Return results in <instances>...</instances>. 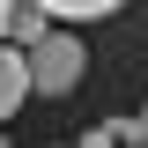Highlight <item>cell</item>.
<instances>
[{
	"label": "cell",
	"mask_w": 148,
	"mask_h": 148,
	"mask_svg": "<svg viewBox=\"0 0 148 148\" xmlns=\"http://www.w3.org/2000/svg\"><path fill=\"white\" fill-rule=\"evenodd\" d=\"M22 67H30V89L37 96H67L74 82H82V67H89V45L67 37V30H45V37L22 45Z\"/></svg>",
	"instance_id": "1"
},
{
	"label": "cell",
	"mask_w": 148,
	"mask_h": 148,
	"mask_svg": "<svg viewBox=\"0 0 148 148\" xmlns=\"http://www.w3.org/2000/svg\"><path fill=\"white\" fill-rule=\"evenodd\" d=\"M22 96H30V67H22V45L0 37V119H15Z\"/></svg>",
	"instance_id": "2"
},
{
	"label": "cell",
	"mask_w": 148,
	"mask_h": 148,
	"mask_svg": "<svg viewBox=\"0 0 148 148\" xmlns=\"http://www.w3.org/2000/svg\"><path fill=\"white\" fill-rule=\"evenodd\" d=\"M45 15H67V22H96V15H111V8H126V0H37Z\"/></svg>",
	"instance_id": "3"
},
{
	"label": "cell",
	"mask_w": 148,
	"mask_h": 148,
	"mask_svg": "<svg viewBox=\"0 0 148 148\" xmlns=\"http://www.w3.org/2000/svg\"><path fill=\"white\" fill-rule=\"evenodd\" d=\"M52 30V22H45V8H37V0H15V15H8V37H15V45H30V37H45Z\"/></svg>",
	"instance_id": "4"
},
{
	"label": "cell",
	"mask_w": 148,
	"mask_h": 148,
	"mask_svg": "<svg viewBox=\"0 0 148 148\" xmlns=\"http://www.w3.org/2000/svg\"><path fill=\"white\" fill-rule=\"evenodd\" d=\"M8 15H15V0H0V37H8Z\"/></svg>",
	"instance_id": "5"
},
{
	"label": "cell",
	"mask_w": 148,
	"mask_h": 148,
	"mask_svg": "<svg viewBox=\"0 0 148 148\" xmlns=\"http://www.w3.org/2000/svg\"><path fill=\"white\" fill-rule=\"evenodd\" d=\"M133 126H141V141H148V111H141V119H133Z\"/></svg>",
	"instance_id": "6"
}]
</instances>
